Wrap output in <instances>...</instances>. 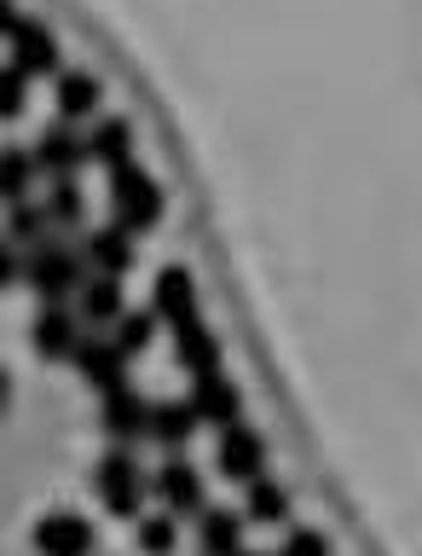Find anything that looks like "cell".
Instances as JSON below:
<instances>
[{
	"label": "cell",
	"mask_w": 422,
	"mask_h": 556,
	"mask_svg": "<svg viewBox=\"0 0 422 556\" xmlns=\"http://www.w3.org/2000/svg\"><path fill=\"white\" fill-rule=\"evenodd\" d=\"M93 493H99V504H104L111 516L139 521V516H145V498H151V476L133 464L128 446H111V452L99 458V469H93Z\"/></svg>",
	"instance_id": "1"
},
{
	"label": "cell",
	"mask_w": 422,
	"mask_h": 556,
	"mask_svg": "<svg viewBox=\"0 0 422 556\" xmlns=\"http://www.w3.org/2000/svg\"><path fill=\"white\" fill-rule=\"evenodd\" d=\"M87 261L69 250V243L59 238H47V243H35V250L24 255V285L41 295V302H76V290L87 285Z\"/></svg>",
	"instance_id": "2"
},
{
	"label": "cell",
	"mask_w": 422,
	"mask_h": 556,
	"mask_svg": "<svg viewBox=\"0 0 422 556\" xmlns=\"http://www.w3.org/2000/svg\"><path fill=\"white\" fill-rule=\"evenodd\" d=\"M111 220L122 232H151V226L163 220V186H156L139 163L111 168Z\"/></svg>",
	"instance_id": "3"
},
{
	"label": "cell",
	"mask_w": 422,
	"mask_h": 556,
	"mask_svg": "<svg viewBox=\"0 0 422 556\" xmlns=\"http://www.w3.org/2000/svg\"><path fill=\"white\" fill-rule=\"evenodd\" d=\"M151 498L163 504V510L180 521V516H203L208 510V486H203V469L197 464H186L180 452H174V458L156 469L151 476Z\"/></svg>",
	"instance_id": "4"
},
{
	"label": "cell",
	"mask_w": 422,
	"mask_h": 556,
	"mask_svg": "<svg viewBox=\"0 0 422 556\" xmlns=\"http://www.w3.org/2000/svg\"><path fill=\"white\" fill-rule=\"evenodd\" d=\"M215 469L226 481H260L267 476V434L250 429V424H232V429H220V441H215Z\"/></svg>",
	"instance_id": "5"
},
{
	"label": "cell",
	"mask_w": 422,
	"mask_h": 556,
	"mask_svg": "<svg viewBox=\"0 0 422 556\" xmlns=\"http://www.w3.org/2000/svg\"><path fill=\"white\" fill-rule=\"evenodd\" d=\"M81 337H87V325L69 302H41V313H35V325H29V348L41 359H76Z\"/></svg>",
	"instance_id": "6"
},
{
	"label": "cell",
	"mask_w": 422,
	"mask_h": 556,
	"mask_svg": "<svg viewBox=\"0 0 422 556\" xmlns=\"http://www.w3.org/2000/svg\"><path fill=\"white\" fill-rule=\"evenodd\" d=\"M12 41V70L24 76H64V59H59V35H52L41 17H17V29L7 35Z\"/></svg>",
	"instance_id": "7"
},
{
	"label": "cell",
	"mask_w": 422,
	"mask_h": 556,
	"mask_svg": "<svg viewBox=\"0 0 422 556\" xmlns=\"http://www.w3.org/2000/svg\"><path fill=\"white\" fill-rule=\"evenodd\" d=\"M35 556H93V521L76 510H47L29 533Z\"/></svg>",
	"instance_id": "8"
},
{
	"label": "cell",
	"mask_w": 422,
	"mask_h": 556,
	"mask_svg": "<svg viewBox=\"0 0 422 556\" xmlns=\"http://www.w3.org/2000/svg\"><path fill=\"white\" fill-rule=\"evenodd\" d=\"M99 424H104V434H111L116 446L151 441V400H145V394H133L128 382H122V389H111V394H104V406H99Z\"/></svg>",
	"instance_id": "9"
},
{
	"label": "cell",
	"mask_w": 422,
	"mask_h": 556,
	"mask_svg": "<svg viewBox=\"0 0 422 556\" xmlns=\"http://www.w3.org/2000/svg\"><path fill=\"white\" fill-rule=\"evenodd\" d=\"M191 412H197V424H208V429L243 424V394H238V382L226 377V371L191 377Z\"/></svg>",
	"instance_id": "10"
},
{
	"label": "cell",
	"mask_w": 422,
	"mask_h": 556,
	"mask_svg": "<svg viewBox=\"0 0 422 556\" xmlns=\"http://www.w3.org/2000/svg\"><path fill=\"white\" fill-rule=\"evenodd\" d=\"M87 163V134H76L69 122H52L35 139V168L52 174V180H76V168Z\"/></svg>",
	"instance_id": "11"
},
{
	"label": "cell",
	"mask_w": 422,
	"mask_h": 556,
	"mask_svg": "<svg viewBox=\"0 0 422 556\" xmlns=\"http://www.w3.org/2000/svg\"><path fill=\"white\" fill-rule=\"evenodd\" d=\"M151 313H156V325H168V330L191 325L197 319V278L186 267H163L156 273V290H151Z\"/></svg>",
	"instance_id": "12"
},
{
	"label": "cell",
	"mask_w": 422,
	"mask_h": 556,
	"mask_svg": "<svg viewBox=\"0 0 422 556\" xmlns=\"http://www.w3.org/2000/svg\"><path fill=\"white\" fill-rule=\"evenodd\" d=\"M81 371V382H93L99 394H111V389H122L128 382V354L111 342V337H81V348H76V359H69Z\"/></svg>",
	"instance_id": "13"
},
{
	"label": "cell",
	"mask_w": 422,
	"mask_h": 556,
	"mask_svg": "<svg viewBox=\"0 0 422 556\" xmlns=\"http://www.w3.org/2000/svg\"><path fill=\"white\" fill-rule=\"evenodd\" d=\"M81 261L93 273H104V278H122L133 267V232H122V226L111 220V226H93V232L81 238Z\"/></svg>",
	"instance_id": "14"
},
{
	"label": "cell",
	"mask_w": 422,
	"mask_h": 556,
	"mask_svg": "<svg viewBox=\"0 0 422 556\" xmlns=\"http://www.w3.org/2000/svg\"><path fill=\"white\" fill-rule=\"evenodd\" d=\"M174 359H180V371H191V377L220 371V342H215V330H208L203 319L180 325V330H174Z\"/></svg>",
	"instance_id": "15"
},
{
	"label": "cell",
	"mask_w": 422,
	"mask_h": 556,
	"mask_svg": "<svg viewBox=\"0 0 422 556\" xmlns=\"http://www.w3.org/2000/svg\"><path fill=\"white\" fill-rule=\"evenodd\" d=\"M197 412H191V400H151V441L163 452H180L191 434H197Z\"/></svg>",
	"instance_id": "16"
},
{
	"label": "cell",
	"mask_w": 422,
	"mask_h": 556,
	"mask_svg": "<svg viewBox=\"0 0 422 556\" xmlns=\"http://www.w3.org/2000/svg\"><path fill=\"white\" fill-rule=\"evenodd\" d=\"M87 163H104V168L133 163V128H128V116H99L93 122V134H87Z\"/></svg>",
	"instance_id": "17"
},
{
	"label": "cell",
	"mask_w": 422,
	"mask_h": 556,
	"mask_svg": "<svg viewBox=\"0 0 422 556\" xmlns=\"http://www.w3.org/2000/svg\"><path fill=\"white\" fill-rule=\"evenodd\" d=\"M76 313H81V325H116L122 313V278H104V273H93L87 285L76 290Z\"/></svg>",
	"instance_id": "18"
},
{
	"label": "cell",
	"mask_w": 422,
	"mask_h": 556,
	"mask_svg": "<svg viewBox=\"0 0 422 556\" xmlns=\"http://www.w3.org/2000/svg\"><path fill=\"white\" fill-rule=\"evenodd\" d=\"M197 551L203 556H238L243 551V516L238 510H203L197 516Z\"/></svg>",
	"instance_id": "19"
},
{
	"label": "cell",
	"mask_w": 422,
	"mask_h": 556,
	"mask_svg": "<svg viewBox=\"0 0 422 556\" xmlns=\"http://www.w3.org/2000/svg\"><path fill=\"white\" fill-rule=\"evenodd\" d=\"M99 99H104L99 76H87V70H64L59 76V116L69 122V128L87 122V116H99Z\"/></svg>",
	"instance_id": "20"
},
{
	"label": "cell",
	"mask_w": 422,
	"mask_h": 556,
	"mask_svg": "<svg viewBox=\"0 0 422 556\" xmlns=\"http://www.w3.org/2000/svg\"><path fill=\"white\" fill-rule=\"evenodd\" d=\"M243 521H255V528H278V521H290V493L278 486L272 476L250 481V498H243Z\"/></svg>",
	"instance_id": "21"
},
{
	"label": "cell",
	"mask_w": 422,
	"mask_h": 556,
	"mask_svg": "<svg viewBox=\"0 0 422 556\" xmlns=\"http://www.w3.org/2000/svg\"><path fill=\"white\" fill-rule=\"evenodd\" d=\"M35 151H17V146H0V198L7 203H24L29 186H35Z\"/></svg>",
	"instance_id": "22"
},
{
	"label": "cell",
	"mask_w": 422,
	"mask_h": 556,
	"mask_svg": "<svg viewBox=\"0 0 422 556\" xmlns=\"http://www.w3.org/2000/svg\"><path fill=\"white\" fill-rule=\"evenodd\" d=\"M41 208H47V220L59 226V232H81V220H87V198H81L76 180H52Z\"/></svg>",
	"instance_id": "23"
},
{
	"label": "cell",
	"mask_w": 422,
	"mask_h": 556,
	"mask_svg": "<svg viewBox=\"0 0 422 556\" xmlns=\"http://www.w3.org/2000/svg\"><path fill=\"white\" fill-rule=\"evenodd\" d=\"M7 238L17 243V250H35V243H47L52 238V220H47V208L41 203H12L7 208Z\"/></svg>",
	"instance_id": "24"
},
{
	"label": "cell",
	"mask_w": 422,
	"mask_h": 556,
	"mask_svg": "<svg viewBox=\"0 0 422 556\" xmlns=\"http://www.w3.org/2000/svg\"><path fill=\"white\" fill-rule=\"evenodd\" d=\"M151 337H156V313H122V319L111 325V342L122 348L128 359H139L151 348Z\"/></svg>",
	"instance_id": "25"
},
{
	"label": "cell",
	"mask_w": 422,
	"mask_h": 556,
	"mask_svg": "<svg viewBox=\"0 0 422 556\" xmlns=\"http://www.w3.org/2000/svg\"><path fill=\"white\" fill-rule=\"evenodd\" d=\"M174 545H180V521H174L168 510L139 516V551L145 556H174Z\"/></svg>",
	"instance_id": "26"
},
{
	"label": "cell",
	"mask_w": 422,
	"mask_h": 556,
	"mask_svg": "<svg viewBox=\"0 0 422 556\" xmlns=\"http://www.w3.org/2000/svg\"><path fill=\"white\" fill-rule=\"evenodd\" d=\"M24 104H29V76L12 64H0V122L24 116Z\"/></svg>",
	"instance_id": "27"
},
{
	"label": "cell",
	"mask_w": 422,
	"mask_h": 556,
	"mask_svg": "<svg viewBox=\"0 0 422 556\" xmlns=\"http://www.w3.org/2000/svg\"><path fill=\"white\" fill-rule=\"evenodd\" d=\"M278 556H330V539L319 533V528H295L290 539H284V551Z\"/></svg>",
	"instance_id": "28"
},
{
	"label": "cell",
	"mask_w": 422,
	"mask_h": 556,
	"mask_svg": "<svg viewBox=\"0 0 422 556\" xmlns=\"http://www.w3.org/2000/svg\"><path fill=\"white\" fill-rule=\"evenodd\" d=\"M17 278H24V255H17L12 238H0V290H12Z\"/></svg>",
	"instance_id": "29"
},
{
	"label": "cell",
	"mask_w": 422,
	"mask_h": 556,
	"mask_svg": "<svg viewBox=\"0 0 422 556\" xmlns=\"http://www.w3.org/2000/svg\"><path fill=\"white\" fill-rule=\"evenodd\" d=\"M17 29V7H12V0H0V35H12Z\"/></svg>",
	"instance_id": "30"
},
{
	"label": "cell",
	"mask_w": 422,
	"mask_h": 556,
	"mask_svg": "<svg viewBox=\"0 0 422 556\" xmlns=\"http://www.w3.org/2000/svg\"><path fill=\"white\" fill-rule=\"evenodd\" d=\"M7 406H12V377H7V365H0V417H7Z\"/></svg>",
	"instance_id": "31"
},
{
	"label": "cell",
	"mask_w": 422,
	"mask_h": 556,
	"mask_svg": "<svg viewBox=\"0 0 422 556\" xmlns=\"http://www.w3.org/2000/svg\"><path fill=\"white\" fill-rule=\"evenodd\" d=\"M238 556H267V551H238Z\"/></svg>",
	"instance_id": "32"
}]
</instances>
